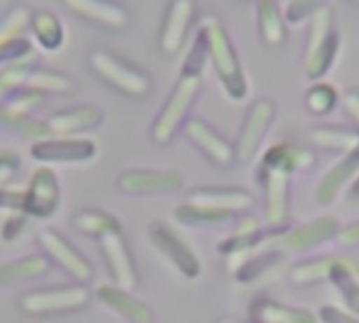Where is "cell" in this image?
<instances>
[{"label":"cell","instance_id":"obj_10","mask_svg":"<svg viewBox=\"0 0 359 323\" xmlns=\"http://www.w3.org/2000/svg\"><path fill=\"white\" fill-rule=\"evenodd\" d=\"M183 187L185 179L177 170L130 168L116 179V189L124 195H168L179 193Z\"/></svg>","mask_w":359,"mask_h":323},{"label":"cell","instance_id":"obj_11","mask_svg":"<svg viewBox=\"0 0 359 323\" xmlns=\"http://www.w3.org/2000/svg\"><path fill=\"white\" fill-rule=\"evenodd\" d=\"M341 221L334 214H322L316 217L307 223H301L292 229H286L278 244L282 248L284 254H292V256H301L326 242H334L339 231H341Z\"/></svg>","mask_w":359,"mask_h":323},{"label":"cell","instance_id":"obj_38","mask_svg":"<svg viewBox=\"0 0 359 323\" xmlns=\"http://www.w3.org/2000/svg\"><path fill=\"white\" fill-rule=\"evenodd\" d=\"M25 86L38 92H63V90H69L72 82L67 76L57 74V71H32Z\"/></svg>","mask_w":359,"mask_h":323},{"label":"cell","instance_id":"obj_5","mask_svg":"<svg viewBox=\"0 0 359 323\" xmlns=\"http://www.w3.org/2000/svg\"><path fill=\"white\" fill-rule=\"evenodd\" d=\"M93 71L107 82L111 88L120 90L128 97H147L151 90V78L145 69H141L135 63H128L126 59L105 53V50H93L90 57Z\"/></svg>","mask_w":359,"mask_h":323},{"label":"cell","instance_id":"obj_21","mask_svg":"<svg viewBox=\"0 0 359 323\" xmlns=\"http://www.w3.org/2000/svg\"><path fill=\"white\" fill-rule=\"evenodd\" d=\"M359 172V147H355L353 151L345 153L328 172H324V177L320 179L313 200L320 208H328L332 206L339 195L343 193V189L347 185L353 183V179L358 177Z\"/></svg>","mask_w":359,"mask_h":323},{"label":"cell","instance_id":"obj_15","mask_svg":"<svg viewBox=\"0 0 359 323\" xmlns=\"http://www.w3.org/2000/svg\"><path fill=\"white\" fill-rule=\"evenodd\" d=\"M187 141L215 166L229 168L238 162L236 158V145L227 137H223L212 124H208L202 118H189L183 126Z\"/></svg>","mask_w":359,"mask_h":323},{"label":"cell","instance_id":"obj_41","mask_svg":"<svg viewBox=\"0 0 359 323\" xmlns=\"http://www.w3.org/2000/svg\"><path fill=\"white\" fill-rule=\"evenodd\" d=\"M334 242L343 248H359V219L343 225Z\"/></svg>","mask_w":359,"mask_h":323},{"label":"cell","instance_id":"obj_34","mask_svg":"<svg viewBox=\"0 0 359 323\" xmlns=\"http://www.w3.org/2000/svg\"><path fill=\"white\" fill-rule=\"evenodd\" d=\"M32 59H34V55L17 59L13 63H6L0 69V97L13 95V90H17L19 86H23L27 82V78L32 74Z\"/></svg>","mask_w":359,"mask_h":323},{"label":"cell","instance_id":"obj_36","mask_svg":"<svg viewBox=\"0 0 359 323\" xmlns=\"http://www.w3.org/2000/svg\"><path fill=\"white\" fill-rule=\"evenodd\" d=\"M326 4H328V0H286L284 17H286L290 27H303Z\"/></svg>","mask_w":359,"mask_h":323},{"label":"cell","instance_id":"obj_20","mask_svg":"<svg viewBox=\"0 0 359 323\" xmlns=\"http://www.w3.org/2000/svg\"><path fill=\"white\" fill-rule=\"evenodd\" d=\"M185 200L208 206V208L225 210V212H231L236 217L250 212L257 204V198L250 191H246L242 187H219V185L196 187L187 193Z\"/></svg>","mask_w":359,"mask_h":323},{"label":"cell","instance_id":"obj_27","mask_svg":"<svg viewBox=\"0 0 359 323\" xmlns=\"http://www.w3.org/2000/svg\"><path fill=\"white\" fill-rule=\"evenodd\" d=\"M65 4L80 17H86L105 27L122 29L128 25V13L109 0H65Z\"/></svg>","mask_w":359,"mask_h":323},{"label":"cell","instance_id":"obj_7","mask_svg":"<svg viewBox=\"0 0 359 323\" xmlns=\"http://www.w3.org/2000/svg\"><path fill=\"white\" fill-rule=\"evenodd\" d=\"M292 174L278 170V168H265L259 166L257 181L263 189V212H265V225L273 231H286L290 229V193H292Z\"/></svg>","mask_w":359,"mask_h":323},{"label":"cell","instance_id":"obj_14","mask_svg":"<svg viewBox=\"0 0 359 323\" xmlns=\"http://www.w3.org/2000/svg\"><path fill=\"white\" fill-rule=\"evenodd\" d=\"M284 233V231H282ZM280 235V231L269 229L267 225H263L257 217H252L250 212L242 214L240 223L231 229V233L227 238H223L217 246L219 254L225 256L227 261L240 259L244 254H250L263 246H267L269 242H273Z\"/></svg>","mask_w":359,"mask_h":323},{"label":"cell","instance_id":"obj_46","mask_svg":"<svg viewBox=\"0 0 359 323\" xmlns=\"http://www.w3.org/2000/svg\"><path fill=\"white\" fill-rule=\"evenodd\" d=\"M217 323H252L250 319H238V317H221V319H217Z\"/></svg>","mask_w":359,"mask_h":323},{"label":"cell","instance_id":"obj_29","mask_svg":"<svg viewBox=\"0 0 359 323\" xmlns=\"http://www.w3.org/2000/svg\"><path fill=\"white\" fill-rule=\"evenodd\" d=\"M50 261L44 254H25L0 265V288L46 275Z\"/></svg>","mask_w":359,"mask_h":323},{"label":"cell","instance_id":"obj_44","mask_svg":"<svg viewBox=\"0 0 359 323\" xmlns=\"http://www.w3.org/2000/svg\"><path fill=\"white\" fill-rule=\"evenodd\" d=\"M13 168H0V189H4V187H8V183H11V177H13Z\"/></svg>","mask_w":359,"mask_h":323},{"label":"cell","instance_id":"obj_24","mask_svg":"<svg viewBox=\"0 0 359 323\" xmlns=\"http://www.w3.org/2000/svg\"><path fill=\"white\" fill-rule=\"evenodd\" d=\"M103 122V109L84 105L76 109H63L46 120L48 135L53 137H76L82 130H93Z\"/></svg>","mask_w":359,"mask_h":323},{"label":"cell","instance_id":"obj_35","mask_svg":"<svg viewBox=\"0 0 359 323\" xmlns=\"http://www.w3.org/2000/svg\"><path fill=\"white\" fill-rule=\"evenodd\" d=\"M359 273H355L353 269L341 267L332 273L330 284L339 290V294L343 296L345 305L349 311H353L355 315H359Z\"/></svg>","mask_w":359,"mask_h":323},{"label":"cell","instance_id":"obj_26","mask_svg":"<svg viewBox=\"0 0 359 323\" xmlns=\"http://www.w3.org/2000/svg\"><path fill=\"white\" fill-rule=\"evenodd\" d=\"M257 29L265 46L286 44L290 25L278 0H257Z\"/></svg>","mask_w":359,"mask_h":323},{"label":"cell","instance_id":"obj_22","mask_svg":"<svg viewBox=\"0 0 359 323\" xmlns=\"http://www.w3.org/2000/svg\"><path fill=\"white\" fill-rule=\"evenodd\" d=\"M280 235L273 242H269L267 246H263V248H259V250H255L250 254H244L240 259H233L229 263V271H231V275L236 277L238 284H252L259 277H263L269 269H273L276 265L282 263V259L286 254L282 252V248L278 244Z\"/></svg>","mask_w":359,"mask_h":323},{"label":"cell","instance_id":"obj_6","mask_svg":"<svg viewBox=\"0 0 359 323\" xmlns=\"http://www.w3.org/2000/svg\"><path fill=\"white\" fill-rule=\"evenodd\" d=\"M147 238L151 246L177 269L185 280H198L202 275V261L191 244L166 221H154L147 225Z\"/></svg>","mask_w":359,"mask_h":323},{"label":"cell","instance_id":"obj_8","mask_svg":"<svg viewBox=\"0 0 359 323\" xmlns=\"http://www.w3.org/2000/svg\"><path fill=\"white\" fill-rule=\"evenodd\" d=\"M276 116H278V105L269 97H261L250 103L244 122L240 126L238 139L233 141L238 162H250L259 156V149L263 147Z\"/></svg>","mask_w":359,"mask_h":323},{"label":"cell","instance_id":"obj_32","mask_svg":"<svg viewBox=\"0 0 359 323\" xmlns=\"http://www.w3.org/2000/svg\"><path fill=\"white\" fill-rule=\"evenodd\" d=\"M303 103H305V109L311 116L324 118V116H330L337 109V105L341 103V92L337 90V86L332 82H328V80H316L305 90Z\"/></svg>","mask_w":359,"mask_h":323},{"label":"cell","instance_id":"obj_4","mask_svg":"<svg viewBox=\"0 0 359 323\" xmlns=\"http://www.w3.org/2000/svg\"><path fill=\"white\" fill-rule=\"evenodd\" d=\"M93 298V292L86 284H63V286H48L36 288L19 298V309L27 315H57V313H72L84 309Z\"/></svg>","mask_w":359,"mask_h":323},{"label":"cell","instance_id":"obj_31","mask_svg":"<svg viewBox=\"0 0 359 323\" xmlns=\"http://www.w3.org/2000/svg\"><path fill=\"white\" fill-rule=\"evenodd\" d=\"M29 29L34 32L36 42L44 50H59L65 42V27L59 21V17L53 15L50 11H40L32 15Z\"/></svg>","mask_w":359,"mask_h":323},{"label":"cell","instance_id":"obj_37","mask_svg":"<svg viewBox=\"0 0 359 323\" xmlns=\"http://www.w3.org/2000/svg\"><path fill=\"white\" fill-rule=\"evenodd\" d=\"M206 61H208V44H206V38L204 34L198 29L196 34V40L189 48V53L185 55V61L181 65V76H196V78H202L204 74V67H206Z\"/></svg>","mask_w":359,"mask_h":323},{"label":"cell","instance_id":"obj_13","mask_svg":"<svg viewBox=\"0 0 359 323\" xmlns=\"http://www.w3.org/2000/svg\"><path fill=\"white\" fill-rule=\"evenodd\" d=\"M61 204V185L55 170L46 164H40L27 187L23 189V212L29 219H48L57 212Z\"/></svg>","mask_w":359,"mask_h":323},{"label":"cell","instance_id":"obj_42","mask_svg":"<svg viewBox=\"0 0 359 323\" xmlns=\"http://www.w3.org/2000/svg\"><path fill=\"white\" fill-rule=\"evenodd\" d=\"M343 107L347 111V116L351 118V122L355 124V128L359 130V88L351 86L343 92Z\"/></svg>","mask_w":359,"mask_h":323},{"label":"cell","instance_id":"obj_30","mask_svg":"<svg viewBox=\"0 0 359 323\" xmlns=\"http://www.w3.org/2000/svg\"><path fill=\"white\" fill-rule=\"evenodd\" d=\"M233 219H236V214H231V212L208 208V206H202V204H196L189 200H183L175 208V221L185 227H221Z\"/></svg>","mask_w":359,"mask_h":323},{"label":"cell","instance_id":"obj_19","mask_svg":"<svg viewBox=\"0 0 359 323\" xmlns=\"http://www.w3.org/2000/svg\"><path fill=\"white\" fill-rule=\"evenodd\" d=\"M95 298L114 315L126 323H151L154 322V309L137 298L133 290L120 288L116 284H103L95 292Z\"/></svg>","mask_w":359,"mask_h":323},{"label":"cell","instance_id":"obj_47","mask_svg":"<svg viewBox=\"0 0 359 323\" xmlns=\"http://www.w3.org/2000/svg\"><path fill=\"white\" fill-rule=\"evenodd\" d=\"M349 2H359V0H349Z\"/></svg>","mask_w":359,"mask_h":323},{"label":"cell","instance_id":"obj_2","mask_svg":"<svg viewBox=\"0 0 359 323\" xmlns=\"http://www.w3.org/2000/svg\"><path fill=\"white\" fill-rule=\"evenodd\" d=\"M307 25L309 27H307V40L303 50V69L305 76L311 82H316V80H324L332 71L341 55L343 40L334 23V13L328 6L318 11Z\"/></svg>","mask_w":359,"mask_h":323},{"label":"cell","instance_id":"obj_3","mask_svg":"<svg viewBox=\"0 0 359 323\" xmlns=\"http://www.w3.org/2000/svg\"><path fill=\"white\" fill-rule=\"evenodd\" d=\"M202 78L196 76H179L175 88L170 90L168 99L164 101L160 114L151 124V141L158 145H168L177 132L187 124L189 111L200 95Z\"/></svg>","mask_w":359,"mask_h":323},{"label":"cell","instance_id":"obj_23","mask_svg":"<svg viewBox=\"0 0 359 323\" xmlns=\"http://www.w3.org/2000/svg\"><path fill=\"white\" fill-rule=\"evenodd\" d=\"M252 323H318V315L303 307L284 305L269 296H259L248 307Z\"/></svg>","mask_w":359,"mask_h":323},{"label":"cell","instance_id":"obj_33","mask_svg":"<svg viewBox=\"0 0 359 323\" xmlns=\"http://www.w3.org/2000/svg\"><path fill=\"white\" fill-rule=\"evenodd\" d=\"M72 225L80 233L90 235L95 240L114 231H122V223L105 210H78L72 219Z\"/></svg>","mask_w":359,"mask_h":323},{"label":"cell","instance_id":"obj_16","mask_svg":"<svg viewBox=\"0 0 359 323\" xmlns=\"http://www.w3.org/2000/svg\"><path fill=\"white\" fill-rule=\"evenodd\" d=\"M97 242H99L107 273L111 277V284L126 288V290H135L139 286V271H137L135 256L128 248L124 233L114 231V233L99 238Z\"/></svg>","mask_w":359,"mask_h":323},{"label":"cell","instance_id":"obj_12","mask_svg":"<svg viewBox=\"0 0 359 323\" xmlns=\"http://www.w3.org/2000/svg\"><path fill=\"white\" fill-rule=\"evenodd\" d=\"M29 156L40 164H86L95 160L97 145L84 137H44L29 147Z\"/></svg>","mask_w":359,"mask_h":323},{"label":"cell","instance_id":"obj_28","mask_svg":"<svg viewBox=\"0 0 359 323\" xmlns=\"http://www.w3.org/2000/svg\"><path fill=\"white\" fill-rule=\"evenodd\" d=\"M311 143L328 153H339L345 156L359 147V130L358 128H347V126H337V124H320L309 132Z\"/></svg>","mask_w":359,"mask_h":323},{"label":"cell","instance_id":"obj_18","mask_svg":"<svg viewBox=\"0 0 359 323\" xmlns=\"http://www.w3.org/2000/svg\"><path fill=\"white\" fill-rule=\"evenodd\" d=\"M196 17V0H170L160 27V48L166 55H175L183 48L191 23Z\"/></svg>","mask_w":359,"mask_h":323},{"label":"cell","instance_id":"obj_1","mask_svg":"<svg viewBox=\"0 0 359 323\" xmlns=\"http://www.w3.org/2000/svg\"><path fill=\"white\" fill-rule=\"evenodd\" d=\"M208 44V61L217 74V80L227 99L240 103L248 97L250 84L236 50V44L229 36V29L217 15H204L198 27Z\"/></svg>","mask_w":359,"mask_h":323},{"label":"cell","instance_id":"obj_39","mask_svg":"<svg viewBox=\"0 0 359 323\" xmlns=\"http://www.w3.org/2000/svg\"><path fill=\"white\" fill-rule=\"evenodd\" d=\"M27 221H29V217H27L25 212H21V210H17V212H8V217L4 219L2 229H0L2 240H4V242H15V240L25 231Z\"/></svg>","mask_w":359,"mask_h":323},{"label":"cell","instance_id":"obj_40","mask_svg":"<svg viewBox=\"0 0 359 323\" xmlns=\"http://www.w3.org/2000/svg\"><path fill=\"white\" fill-rule=\"evenodd\" d=\"M318 322L322 323H359V315L337 305H324L318 311Z\"/></svg>","mask_w":359,"mask_h":323},{"label":"cell","instance_id":"obj_45","mask_svg":"<svg viewBox=\"0 0 359 323\" xmlns=\"http://www.w3.org/2000/svg\"><path fill=\"white\" fill-rule=\"evenodd\" d=\"M349 193H351V198L359 200V172H358V177L353 179V183H351V189H349Z\"/></svg>","mask_w":359,"mask_h":323},{"label":"cell","instance_id":"obj_17","mask_svg":"<svg viewBox=\"0 0 359 323\" xmlns=\"http://www.w3.org/2000/svg\"><path fill=\"white\" fill-rule=\"evenodd\" d=\"M341 267L353 269L355 273H359V259L353 254H345V252L303 259L290 267L288 277H290V284L297 288H311V286H320V284L330 282L332 273Z\"/></svg>","mask_w":359,"mask_h":323},{"label":"cell","instance_id":"obj_43","mask_svg":"<svg viewBox=\"0 0 359 323\" xmlns=\"http://www.w3.org/2000/svg\"><path fill=\"white\" fill-rule=\"evenodd\" d=\"M19 162H21V158L15 151L0 149V168H13V170H17L19 168Z\"/></svg>","mask_w":359,"mask_h":323},{"label":"cell","instance_id":"obj_9","mask_svg":"<svg viewBox=\"0 0 359 323\" xmlns=\"http://www.w3.org/2000/svg\"><path fill=\"white\" fill-rule=\"evenodd\" d=\"M36 242L42 248L44 256L53 265H57L61 271H65L72 280H76L78 284H88L95 280V273H97L95 265L59 231L40 229L36 233Z\"/></svg>","mask_w":359,"mask_h":323},{"label":"cell","instance_id":"obj_48","mask_svg":"<svg viewBox=\"0 0 359 323\" xmlns=\"http://www.w3.org/2000/svg\"><path fill=\"white\" fill-rule=\"evenodd\" d=\"M255 2H257V0H255Z\"/></svg>","mask_w":359,"mask_h":323},{"label":"cell","instance_id":"obj_25","mask_svg":"<svg viewBox=\"0 0 359 323\" xmlns=\"http://www.w3.org/2000/svg\"><path fill=\"white\" fill-rule=\"evenodd\" d=\"M313 162H316V156L311 149L301 147V145H292V143H276L261 153L259 166L278 168V170H284L288 174H294V172L311 168Z\"/></svg>","mask_w":359,"mask_h":323}]
</instances>
